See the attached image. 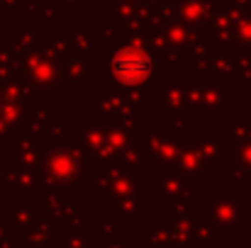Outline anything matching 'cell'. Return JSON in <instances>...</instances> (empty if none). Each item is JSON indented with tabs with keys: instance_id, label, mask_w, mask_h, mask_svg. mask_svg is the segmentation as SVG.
<instances>
[{
	"instance_id": "1",
	"label": "cell",
	"mask_w": 251,
	"mask_h": 248,
	"mask_svg": "<svg viewBox=\"0 0 251 248\" xmlns=\"http://www.w3.org/2000/svg\"><path fill=\"white\" fill-rule=\"evenodd\" d=\"M110 73L125 85H139L151 76V59L139 49H122L112 56Z\"/></svg>"
}]
</instances>
